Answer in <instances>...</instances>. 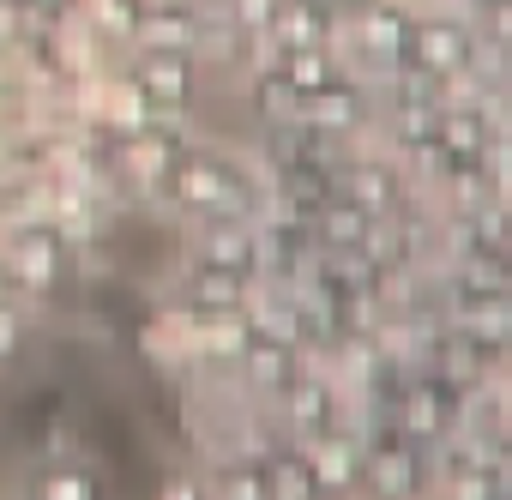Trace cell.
Masks as SVG:
<instances>
[{
	"label": "cell",
	"instance_id": "1",
	"mask_svg": "<svg viewBox=\"0 0 512 500\" xmlns=\"http://www.w3.org/2000/svg\"><path fill=\"white\" fill-rule=\"evenodd\" d=\"M127 79L151 97L157 115H187L199 97V55L193 49H157V43H127Z\"/></svg>",
	"mask_w": 512,
	"mask_h": 500
},
{
	"label": "cell",
	"instance_id": "2",
	"mask_svg": "<svg viewBox=\"0 0 512 500\" xmlns=\"http://www.w3.org/2000/svg\"><path fill=\"white\" fill-rule=\"evenodd\" d=\"M55 266H61V235H55V229H19V235H13V254H7L13 284L43 290V284L55 278Z\"/></svg>",
	"mask_w": 512,
	"mask_h": 500
},
{
	"label": "cell",
	"instance_id": "3",
	"mask_svg": "<svg viewBox=\"0 0 512 500\" xmlns=\"http://www.w3.org/2000/svg\"><path fill=\"white\" fill-rule=\"evenodd\" d=\"M103 115H109V121H115L121 133H139V127H151V121H157L151 97H145V91H139V85L127 79V67H121V73H115V79L103 85Z\"/></svg>",
	"mask_w": 512,
	"mask_h": 500
},
{
	"label": "cell",
	"instance_id": "4",
	"mask_svg": "<svg viewBox=\"0 0 512 500\" xmlns=\"http://www.w3.org/2000/svg\"><path fill=\"white\" fill-rule=\"evenodd\" d=\"M139 7L145 0H79V25H91L97 37H109V43H133V25H139Z\"/></svg>",
	"mask_w": 512,
	"mask_h": 500
},
{
	"label": "cell",
	"instance_id": "5",
	"mask_svg": "<svg viewBox=\"0 0 512 500\" xmlns=\"http://www.w3.org/2000/svg\"><path fill=\"white\" fill-rule=\"evenodd\" d=\"M19 7H25L31 19H49V25H67V19L79 13V0H19Z\"/></svg>",
	"mask_w": 512,
	"mask_h": 500
},
{
	"label": "cell",
	"instance_id": "6",
	"mask_svg": "<svg viewBox=\"0 0 512 500\" xmlns=\"http://www.w3.org/2000/svg\"><path fill=\"white\" fill-rule=\"evenodd\" d=\"M49 500H91V482H85V476H61V482L49 488Z\"/></svg>",
	"mask_w": 512,
	"mask_h": 500
},
{
	"label": "cell",
	"instance_id": "7",
	"mask_svg": "<svg viewBox=\"0 0 512 500\" xmlns=\"http://www.w3.org/2000/svg\"><path fill=\"white\" fill-rule=\"evenodd\" d=\"M13 344H19V314L0 308V356H13Z\"/></svg>",
	"mask_w": 512,
	"mask_h": 500
},
{
	"label": "cell",
	"instance_id": "8",
	"mask_svg": "<svg viewBox=\"0 0 512 500\" xmlns=\"http://www.w3.org/2000/svg\"><path fill=\"white\" fill-rule=\"evenodd\" d=\"M163 500H193V488H187V482H181V488H169V494H163Z\"/></svg>",
	"mask_w": 512,
	"mask_h": 500
}]
</instances>
